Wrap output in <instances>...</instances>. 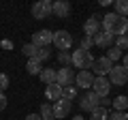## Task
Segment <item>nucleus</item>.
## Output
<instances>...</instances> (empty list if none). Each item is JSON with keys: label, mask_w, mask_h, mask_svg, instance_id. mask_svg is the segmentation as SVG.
<instances>
[{"label": "nucleus", "mask_w": 128, "mask_h": 120, "mask_svg": "<svg viewBox=\"0 0 128 120\" xmlns=\"http://www.w3.org/2000/svg\"><path fill=\"white\" fill-rule=\"evenodd\" d=\"M36 51H38V47H36V45H32V43H26V45L22 47V54L26 56L28 60H30V58H34V56H36Z\"/></svg>", "instance_id": "nucleus-23"}, {"label": "nucleus", "mask_w": 128, "mask_h": 120, "mask_svg": "<svg viewBox=\"0 0 128 120\" xmlns=\"http://www.w3.org/2000/svg\"><path fill=\"white\" fill-rule=\"evenodd\" d=\"M92 69H94L96 77H107V75H109V71L113 69V62H111L107 56H100V58H96V60H94Z\"/></svg>", "instance_id": "nucleus-7"}, {"label": "nucleus", "mask_w": 128, "mask_h": 120, "mask_svg": "<svg viewBox=\"0 0 128 120\" xmlns=\"http://www.w3.org/2000/svg\"><path fill=\"white\" fill-rule=\"evenodd\" d=\"M79 105H81V111H90V114H92L96 107L100 105V97H98L94 90H90V92H86L81 97V103H79Z\"/></svg>", "instance_id": "nucleus-8"}, {"label": "nucleus", "mask_w": 128, "mask_h": 120, "mask_svg": "<svg viewBox=\"0 0 128 120\" xmlns=\"http://www.w3.org/2000/svg\"><path fill=\"white\" fill-rule=\"evenodd\" d=\"M26 120H43V118H41V114H28Z\"/></svg>", "instance_id": "nucleus-33"}, {"label": "nucleus", "mask_w": 128, "mask_h": 120, "mask_svg": "<svg viewBox=\"0 0 128 120\" xmlns=\"http://www.w3.org/2000/svg\"><path fill=\"white\" fill-rule=\"evenodd\" d=\"M113 41H115V37L111 32H107V30H100V32L94 37V45L96 47H107V49H109V47H113Z\"/></svg>", "instance_id": "nucleus-13"}, {"label": "nucleus", "mask_w": 128, "mask_h": 120, "mask_svg": "<svg viewBox=\"0 0 128 120\" xmlns=\"http://www.w3.org/2000/svg\"><path fill=\"white\" fill-rule=\"evenodd\" d=\"M83 32H86V37H92L94 39L96 34L100 32V24H98V17H90L86 24H83Z\"/></svg>", "instance_id": "nucleus-15"}, {"label": "nucleus", "mask_w": 128, "mask_h": 120, "mask_svg": "<svg viewBox=\"0 0 128 120\" xmlns=\"http://www.w3.org/2000/svg\"><path fill=\"white\" fill-rule=\"evenodd\" d=\"M73 120H83V116H75V118Z\"/></svg>", "instance_id": "nucleus-36"}, {"label": "nucleus", "mask_w": 128, "mask_h": 120, "mask_svg": "<svg viewBox=\"0 0 128 120\" xmlns=\"http://www.w3.org/2000/svg\"><path fill=\"white\" fill-rule=\"evenodd\" d=\"M102 30L111 32L113 37H122V34L128 32V19L118 13H107L102 17Z\"/></svg>", "instance_id": "nucleus-1"}, {"label": "nucleus", "mask_w": 128, "mask_h": 120, "mask_svg": "<svg viewBox=\"0 0 128 120\" xmlns=\"http://www.w3.org/2000/svg\"><path fill=\"white\" fill-rule=\"evenodd\" d=\"M92 90H94V92L98 94L100 99L109 97V90H111L109 79H107V77H96V79H94V86H92Z\"/></svg>", "instance_id": "nucleus-12"}, {"label": "nucleus", "mask_w": 128, "mask_h": 120, "mask_svg": "<svg viewBox=\"0 0 128 120\" xmlns=\"http://www.w3.org/2000/svg\"><path fill=\"white\" fill-rule=\"evenodd\" d=\"M58 60L64 67H68V65H73V54H68V51H58Z\"/></svg>", "instance_id": "nucleus-25"}, {"label": "nucleus", "mask_w": 128, "mask_h": 120, "mask_svg": "<svg viewBox=\"0 0 128 120\" xmlns=\"http://www.w3.org/2000/svg\"><path fill=\"white\" fill-rule=\"evenodd\" d=\"M115 47H118V49H128V37L126 34H122V37H115Z\"/></svg>", "instance_id": "nucleus-28"}, {"label": "nucleus", "mask_w": 128, "mask_h": 120, "mask_svg": "<svg viewBox=\"0 0 128 120\" xmlns=\"http://www.w3.org/2000/svg\"><path fill=\"white\" fill-rule=\"evenodd\" d=\"M32 15L36 19H47L49 15H54V2L49 0H38L32 5Z\"/></svg>", "instance_id": "nucleus-3"}, {"label": "nucleus", "mask_w": 128, "mask_h": 120, "mask_svg": "<svg viewBox=\"0 0 128 120\" xmlns=\"http://www.w3.org/2000/svg\"><path fill=\"white\" fill-rule=\"evenodd\" d=\"M45 97H47V101H60L62 99V86L60 84H49V86H45Z\"/></svg>", "instance_id": "nucleus-14"}, {"label": "nucleus", "mask_w": 128, "mask_h": 120, "mask_svg": "<svg viewBox=\"0 0 128 120\" xmlns=\"http://www.w3.org/2000/svg\"><path fill=\"white\" fill-rule=\"evenodd\" d=\"M43 69H45V67H43V62H38L36 58H30V60L26 62V71H28L30 75H41Z\"/></svg>", "instance_id": "nucleus-17"}, {"label": "nucleus", "mask_w": 128, "mask_h": 120, "mask_svg": "<svg viewBox=\"0 0 128 120\" xmlns=\"http://www.w3.org/2000/svg\"><path fill=\"white\" fill-rule=\"evenodd\" d=\"M92 45H94V39H92V37H83V39H81V45H79V49L90 51V49H92Z\"/></svg>", "instance_id": "nucleus-29"}, {"label": "nucleus", "mask_w": 128, "mask_h": 120, "mask_svg": "<svg viewBox=\"0 0 128 120\" xmlns=\"http://www.w3.org/2000/svg\"><path fill=\"white\" fill-rule=\"evenodd\" d=\"M75 82V71L68 69V67H62V69L56 71V84H60L62 88L70 86V84Z\"/></svg>", "instance_id": "nucleus-9"}, {"label": "nucleus", "mask_w": 128, "mask_h": 120, "mask_svg": "<svg viewBox=\"0 0 128 120\" xmlns=\"http://www.w3.org/2000/svg\"><path fill=\"white\" fill-rule=\"evenodd\" d=\"M107 58H109L111 62H118V60L122 58V49H118V47H109V51H107Z\"/></svg>", "instance_id": "nucleus-26"}, {"label": "nucleus", "mask_w": 128, "mask_h": 120, "mask_svg": "<svg viewBox=\"0 0 128 120\" xmlns=\"http://www.w3.org/2000/svg\"><path fill=\"white\" fill-rule=\"evenodd\" d=\"M41 118H43V120H56L51 105H47V103H43V105H41Z\"/></svg>", "instance_id": "nucleus-24"}, {"label": "nucleus", "mask_w": 128, "mask_h": 120, "mask_svg": "<svg viewBox=\"0 0 128 120\" xmlns=\"http://www.w3.org/2000/svg\"><path fill=\"white\" fill-rule=\"evenodd\" d=\"M2 47H4V49H13V43L11 41H2Z\"/></svg>", "instance_id": "nucleus-34"}, {"label": "nucleus", "mask_w": 128, "mask_h": 120, "mask_svg": "<svg viewBox=\"0 0 128 120\" xmlns=\"http://www.w3.org/2000/svg\"><path fill=\"white\" fill-rule=\"evenodd\" d=\"M90 120H109V111H107V107H96L94 111H92V118Z\"/></svg>", "instance_id": "nucleus-21"}, {"label": "nucleus", "mask_w": 128, "mask_h": 120, "mask_svg": "<svg viewBox=\"0 0 128 120\" xmlns=\"http://www.w3.org/2000/svg\"><path fill=\"white\" fill-rule=\"evenodd\" d=\"M51 43H54V32L47 30V28L36 30V32L32 34V45H36V47H49Z\"/></svg>", "instance_id": "nucleus-6"}, {"label": "nucleus", "mask_w": 128, "mask_h": 120, "mask_svg": "<svg viewBox=\"0 0 128 120\" xmlns=\"http://www.w3.org/2000/svg\"><path fill=\"white\" fill-rule=\"evenodd\" d=\"M92 65H94V56L86 49H77L73 51V67L79 71H90Z\"/></svg>", "instance_id": "nucleus-2"}, {"label": "nucleus", "mask_w": 128, "mask_h": 120, "mask_svg": "<svg viewBox=\"0 0 128 120\" xmlns=\"http://www.w3.org/2000/svg\"><path fill=\"white\" fill-rule=\"evenodd\" d=\"M70 13V2L68 0H56L54 2V15L56 17H66Z\"/></svg>", "instance_id": "nucleus-16"}, {"label": "nucleus", "mask_w": 128, "mask_h": 120, "mask_svg": "<svg viewBox=\"0 0 128 120\" xmlns=\"http://www.w3.org/2000/svg\"><path fill=\"white\" fill-rule=\"evenodd\" d=\"M9 88V75L6 73H0V92H4Z\"/></svg>", "instance_id": "nucleus-31"}, {"label": "nucleus", "mask_w": 128, "mask_h": 120, "mask_svg": "<svg viewBox=\"0 0 128 120\" xmlns=\"http://www.w3.org/2000/svg\"><path fill=\"white\" fill-rule=\"evenodd\" d=\"M113 13L122 15V17H128V0H115V11Z\"/></svg>", "instance_id": "nucleus-20"}, {"label": "nucleus", "mask_w": 128, "mask_h": 120, "mask_svg": "<svg viewBox=\"0 0 128 120\" xmlns=\"http://www.w3.org/2000/svg\"><path fill=\"white\" fill-rule=\"evenodd\" d=\"M126 37H128V32H126Z\"/></svg>", "instance_id": "nucleus-37"}, {"label": "nucleus", "mask_w": 128, "mask_h": 120, "mask_svg": "<svg viewBox=\"0 0 128 120\" xmlns=\"http://www.w3.org/2000/svg\"><path fill=\"white\" fill-rule=\"evenodd\" d=\"M111 105H113V111H128V97L120 94L111 101Z\"/></svg>", "instance_id": "nucleus-18"}, {"label": "nucleus", "mask_w": 128, "mask_h": 120, "mask_svg": "<svg viewBox=\"0 0 128 120\" xmlns=\"http://www.w3.org/2000/svg\"><path fill=\"white\" fill-rule=\"evenodd\" d=\"M122 67L128 71V54H124V62H122Z\"/></svg>", "instance_id": "nucleus-35"}, {"label": "nucleus", "mask_w": 128, "mask_h": 120, "mask_svg": "<svg viewBox=\"0 0 128 120\" xmlns=\"http://www.w3.org/2000/svg\"><path fill=\"white\" fill-rule=\"evenodd\" d=\"M109 120H128V111H113L109 114Z\"/></svg>", "instance_id": "nucleus-30"}, {"label": "nucleus", "mask_w": 128, "mask_h": 120, "mask_svg": "<svg viewBox=\"0 0 128 120\" xmlns=\"http://www.w3.org/2000/svg\"><path fill=\"white\" fill-rule=\"evenodd\" d=\"M94 73L92 71H79L77 75H75V84H77L79 88H83V90H88V88L94 86Z\"/></svg>", "instance_id": "nucleus-11"}, {"label": "nucleus", "mask_w": 128, "mask_h": 120, "mask_svg": "<svg viewBox=\"0 0 128 120\" xmlns=\"http://www.w3.org/2000/svg\"><path fill=\"white\" fill-rule=\"evenodd\" d=\"M38 77H41V82H43V84H47V86H49V84H54V82H56V71H54V69H43Z\"/></svg>", "instance_id": "nucleus-19"}, {"label": "nucleus", "mask_w": 128, "mask_h": 120, "mask_svg": "<svg viewBox=\"0 0 128 120\" xmlns=\"http://www.w3.org/2000/svg\"><path fill=\"white\" fill-rule=\"evenodd\" d=\"M62 99H66V101L73 103L75 99H77V88H75V86H66V88H62Z\"/></svg>", "instance_id": "nucleus-22"}, {"label": "nucleus", "mask_w": 128, "mask_h": 120, "mask_svg": "<svg viewBox=\"0 0 128 120\" xmlns=\"http://www.w3.org/2000/svg\"><path fill=\"white\" fill-rule=\"evenodd\" d=\"M107 79H109L111 86H124V84H128V71L124 69L122 65H113V69L109 71V75H107Z\"/></svg>", "instance_id": "nucleus-4"}, {"label": "nucleus", "mask_w": 128, "mask_h": 120, "mask_svg": "<svg viewBox=\"0 0 128 120\" xmlns=\"http://www.w3.org/2000/svg\"><path fill=\"white\" fill-rule=\"evenodd\" d=\"M6 107V97H4V92H0V111Z\"/></svg>", "instance_id": "nucleus-32"}, {"label": "nucleus", "mask_w": 128, "mask_h": 120, "mask_svg": "<svg viewBox=\"0 0 128 120\" xmlns=\"http://www.w3.org/2000/svg\"><path fill=\"white\" fill-rule=\"evenodd\" d=\"M34 58L38 60V62H45V60H49V47H38L36 56Z\"/></svg>", "instance_id": "nucleus-27"}, {"label": "nucleus", "mask_w": 128, "mask_h": 120, "mask_svg": "<svg viewBox=\"0 0 128 120\" xmlns=\"http://www.w3.org/2000/svg\"><path fill=\"white\" fill-rule=\"evenodd\" d=\"M54 45L60 51H68L70 45H73V34L66 32V30H56L54 32Z\"/></svg>", "instance_id": "nucleus-5"}, {"label": "nucleus", "mask_w": 128, "mask_h": 120, "mask_svg": "<svg viewBox=\"0 0 128 120\" xmlns=\"http://www.w3.org/2000/svg\"><path fill=\"white\" fill-rule=\"evenodd\" d=\"M70 107H73V103H70V101H66V99H60V101L51 103V109H54L56 120H62V118H66V116L70 114Z\"/></svg>", "instance_id": "nucleus-10"}]
</instances>
